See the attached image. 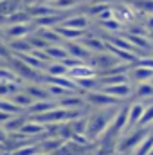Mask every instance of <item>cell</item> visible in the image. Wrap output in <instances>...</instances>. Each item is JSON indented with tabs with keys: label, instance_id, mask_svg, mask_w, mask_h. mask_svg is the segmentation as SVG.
<instances>
[{
	"label": "cell",
	"instance_id": "52a82bcc",
	"mask_svg": "<svg viewBox=\"0 0 153 155\" xmlns=\"http://www.w3.org/2000/svg\"><path fill=\"white\" fill-rule=\"evenodd\" d=\"M92 54H97V52H105L106 51V40H103L101 36H97V35H92V33H88L85 38L79 40Z\"/></svg>",
	"mask_w": 153,
	"mask_h": 155
},
{
	"label": "cell",
	"instance_id": "4dcf8cb0",
	"mask_svg": "<svg viewBox=\"0 0 153 155\" xmlns=\"http://www.w3.org/2000/svg\"><path fill=\"white\" fill-rule=\"evenodd\" d=\"M151 40H153V33H151Z\"/></svg>",
	"mask_w": 153,
	"mask_h": 155
},
{
	"label": "cell",
	"instance_id": "8992f818",
	"mask_svg": "<svg viewBox=\"0 0 153 155\" xmlns=\"http://www.w3.org/2000/svg\"><path fill=\"white\" fill-rule=\"evenodd\" d=\"M65 49H67L70 58H76L79 61H86L88 63V60L92 58V52L81 41H65Z\"/></svg>",
	"mask_w": 153,
	"mask_h": 155
},
{
	"label": "cell",
	"instance_id": "ac0fdd59",
	"mask_svg": "<svg viewBox=\"0 0 153 155\" xmlns=\"http://www.w3.org/2000/svg\"><path fill=\"white\" fill-rule=\"evenodd\" d=\"M33 22V16L29 15L27 9H20L16 13H13L11 16H7V25H16V24H29Z\"/></svg>",
	"mask_w": 153,
	"mask_h": 155
},
{
	"label": "cell",
	"instance_id": "7402d4cb",
	"mask_svg": "<svg viewBox=\"0 0 153 155\" xmlns=\"http://www.w3.org/2000/svg\"><path fill=\"white\" fill-rule=\"evenodd\" d=\"M25 123H27V121H25L22 116H13L11 121H7V123L4 124V128H5L7 134H15V132H20V128H22Z\"/></svg>",
	"mask_w": 153,
	"mask_h": 155
},
{
	"label": "cell",
	"instance_id": "1f68e13d",
	"mask_svg": "<svg viewBox=\"0 0 153 155\" xmlns=\"http://www.w3.org/2000/svg\"><path fill=\"white\" fill-rule=\"evenodd\" d=\"M151 85H153V79H151Z\"/></svg>",
	"mask_w": 153,
	"mask_h": 155
},
{
	"label": "cell",
	"instance_id": "6da1fadb",
	"mask_svg": "<svg viewBox=\"0 0 153 155\" xmlns=\"http://www.w3.org/2000/svg\"><path fill=\"white\" fill-rule=\"evenodd\" d=\"M119 108H99L96 114L86 119V137L88 139H96V137H101L103 134L108 132L112 121H114L115 114H117Z\"/></svg>",
	"mask_w": 153,
	"mask_h": 155
},
{
	"label": "cell",
	"instance_id": "8fae6325",
	"mask_svg": "<svg viewBox=\"0 0 153 155\" xmlns=\"http://www.w3.org/2000/svg\"><path fill=\"white\" fill-rule=\"evenodd\" d=\"M146 103H142V101H139V103H133V105H130V117H128V130H133V128H137V124H139V121L142 119L144 116V110H146Z\"/></svg>",
	"mask_w": 153,
	"mask_h": 155
},
{
	"label": "cell",
	"instance_id": "83f0119b",
	"mask_svg": "<svg viewBox=\"0 0 153 155\" xmlns=\"http://www.w3.org/2000/svg\"><path fill=\"white\" fill-rule=\"evenodd\" d=\"M20 2H22V5H29V4H31L33 0H20Z\"/></svg>",
	"mask_w": 153,
	"mask_h": 155
},
{
	"label": "cell",
	"instance_id": "5bb4252c",
	"mask_svg": "<svg viewBox=\"0 0 153 155\" xmlns=\"http://www.w3.org/2000/svg\"><path fill=\"white\" fill-rule=\"evenodd\" d=\"M20 134L25 135V137H31V135H40V134H45V124H41L38 121H27L22 128H20Z\"/></svg>",
	"mask_w": 153,
	"mask_h": 155
},
{
	"label": "cell",
	"instance_id": "e0dca14e",
	"mask_svg": "<svg viewBox=\"0 0 153 155\" xmlns=\"http://www.w3.org/2000/svg\"><path fill=\"white\" fill-rule=\"evenodd\" d=\"M36 35H40L49 45H61V43H65L63 38L54 29H36Z\"/></svg>",
	"mask_w": 153,
	"mask_h": 155
},
{
	"label": "cell",
	"instance_id": "cb8c5ba5",
	"mask_svg": "<svg viewBox=\"0 0 153 155\" xmlns=\"http://www.w3.org/2000/svg\"><path fill=\"white\" fill-rule=\"evenodd\" d=\"M151 124H153V101L146 107L144 116H142V119L139 121V124H137V126H141V128H150Z\"/></svg>",
	"mask_w": 153,
	"mask_h": 155
},
{
	"label": "cell",
	"instance_id": "f1b7e54d",
	"mask_svg": "<svg viewBox=\"0 0 153 155\" xmlns=\"http://www.w3.org/2000/svg\"><path fill=\"white\" fill-rule=\"evenodd\" d=\"M49 2H52V0H36V4H49Z\"/></svg>",
	"mask_w": 153,
	"mask_h": 155
},
{
	"label": "cell",
	"instance_id": "ba28073f",
	"mask_svg": "<svg viewBox=\"0 0 153 155\" xmlns=\"http://www.w3.org/2000/svg\"><path fill=\"white\" fill-rule=\"evenodd\" d=\"M54 31L63 38V41H79L81 38H85V36L90 33V31H79V29L67 27V25H63V24L56 25V27H54Z\"/></svg>",
	"mask_w": 153,
	"mask_h": 155
},
{
	"label": "cell",
	"instance_id": "d6a6232c",
	"mask_svg": "<svg viewBox=\"0 0 153 155\" xmlns=\"http://www.w3.org/2000/svg\"><path fill=\"white\" fill-rule=\"evenodd\" d=\"M0 2H2V0H0Z\"/></svg>",
	"mask_w": 153,
	"mask_h": 155
},
{
	"label": "cell",
	"instance_id": "4316f807",
	"mask_svg": "<svg viewBox=\"0 0 153 155\" xmlns=\"http://www.w3.org/2000/svg\"><path fill=\"white\" fill-rule=\"evenodd\" d=\"M11 114H7V112H4V110H0V126H4L7 121H11Z\"/></svg>",
	"mask_w": 153,
	"mask_h": 155
},
{
	"label": "cell",
	"instance_id": "ffe728a7",
	"mask_svg": "<svg viewBox=\"0 0 153 155\" xmlns=\"http://www.w3.org/2000/svg\"><path fill=\"white\" fill-rule=\"evenodd\" d=\"M63 139H47V141H41L38 146H40V152L41 153H50V152H58L61 146H63Z\"/></svg>",
	"mask_w": 153,
	"mask_h": 155
},
{
	"label": "cell",
	"instance_id": "9a60e30c",
	"mask_svg": "<svg viewBox=\"0 0 153 155\" xmlns=\"http://www.w3.org/2000/svg\"><path fill=\"white\" fill-rule=\"evenodd\" d=\"M9 99H11V101H13V103H15L16 107H20L22 110H27V108H29V107H31V105L34 103V99H33V97H31V96H29V94H27V92L24 90V88H22L20 92L13 94V96H11Z\"/></svg>",
	"mask_w": 153,
	"mask_h": 155
},
{
	"label": "cell",
	"instance_id": "277c9868",
	"mask_svg": "<svg viewBox=\"0 0 153 155\" xmlns=\"http://www.w3.org/2000/svg\"><path fill=\"white\" fill-rule=\"evenodd\" d=\"M92 18L85 13V11H77L74 15H70L69 18L63 20V25L72 27V29H79V31H90L92 29Z\"/></svg>",
	"mask_w": 153,
	"mask_h": 155
},
{
	"label": "cell",
	"instance_id": "7c38bea8",
	"mask_svg": "<svg viewBox=\"0 0 153 155\" xmlns=\"http://www.w3.org/2000/svg\"><path fill=\"white\" fill-rule=\"evenodd\" d=\"M58 108V101L56 99H43V101H34L25 112L33 114V116H40V114H45V112H50Z\"/></svg>",
	"mask_w": 153,
	"mask_h": 155
},
{
	"label": "cell",
	"instance_id": "9c48e42d",
	"mask_svg": "<svg viewBox=\"0 0 153 155\" xmlns=\"http://www.w3.org/2000/svg\"><path fill=\"white\" fill-rule=\"evenodd\" d=\"M67 76L72 78L74 81H79V79H86V78H96L97 76V72H96V69H94L92 65H88V63H81V65H77V67L69 69Z\"/></svg>",
	"mask_w": 153,
	"mask_h": 155
},
{
	"label": "cell",
	"instance_id": "30bf717a",
	"mask_svg": "<svg viewBox=\"0 0 153 155\" xmlns=\"http://www.w3.org/2000/svg\"><path fill=\"white\" fill-rule=\"evenodd\" d=\"M128 76L132 81H137L139 83H150L153 79V69H148V67H142V65H133L128 72Z\"/></svg>",
	"mask_w": 153,
	"mask_h": 155
},
{
	"label": "cell",
	"instance_id": "4fadbf2b",
	"mask_svg": "<svg viewBox=\"0 0 153 155\" xmlns=\"http://www.w3.org/2000/svg\"><path fill=\"white\" fill-rule=\"evenodd\" d=\"M45 52H47V56H49L50 61H63L65 58H69L65 43H61V45H49L45 49Z\"/></svg>",
	"mask_w": 153,
	"mask_h": 155
},
{
	"label": "cell",
	"instance_id": "2e32d148",
	"mask_svg": "<svg viewBox=\"0 0 153 155\" xmlns=\"http://www.w3.org/2000/svg\"><path fill=\"white\" fill-rule=\"evenodd\" d=\"M5 43L9 45L11 52H15V54H25V52H31V51H33V47H31V43H29L27 38L9 40V41H5Z\"/></svg>",
	"mask_w": 153,
	"mask_h": 155
},
{
	"label": "cell",
	"instance_id": "f546056e",
	"mask_svg": "<svg viewBox=\"0 0 153 155\" xmlns=\"http://www.w3.org/2000/svg\"><path fill=\"white\" fill-rule=\"evenodd\" d=\"M150 134H151V135H153V124H151V126H150Z\"/></svg>",
	"mask_w": 153,
	"mask_h": 155
},
{
	"label": "cell",
	"instance_id": "484cf974",
	"mask_svg": "<svg viewBox=\"0 0 153 155\" xmlns=\"http://www.w3.org/2000/svg\"><path fill=\"white\" fill-rule=\"evenodd\" d=\"M144 18H146V20H144L142 24L146 25V29H148L150 33H153V15H144Z\"/></svg>",
	"mask_w": 153,
	"mask_h": 155
},
{
	"label": "cell",
	"instance_id": "603a6c76",
	"mask_svg": "<svg viewBox=\"0 0 153 155\" xmlns=\"http://www.w3.org/2000/svg\"><path fill=\"white\" fill-rule=\"evenodd\" d=\"M151 150H153V135L151 134H148V137L137 146V150H135L132 155H150L151 153Z\"/></svg>",
	"mask_w": 153,
	"mask_h": 155
},
{
	"label": "cell",
	"instance_id": "44dd1931",
	"mask_svg": "<svg viewBox=\"0 0 153 155\" xmlns=\"http://www.w3.org/2000/svg\"><path fill=\"white\" fill-rule=\"evenodd\" d=\"M133 94L137 96V99H153V85L150 83H139L133 90Z\"/></svg>",
	"mask_w": 153,
	"mask_h": 155
},
{
	"label": "cell",
	"instance_id": "7a4b0ae2",
	"mask_svg": "<svg viewBox=\"0 0 153 155\" xmlns=\"http://www.w3.org/2000/svg\"><path fill=\"white\" fill-rule=\"evenodd\" d=\"M148 134H150V130L141 128V126H137L133 130H128V134H122V137L115 144L117 153H133L137 150V146L148 137Z\"/></svg>",
	"mask_w": 153,
	"mask_h": 155
},
{
	"label": "cell",
	"instance_id": "5b68a950",
	"mask_svg": "<svg viewBox=\"0 0 153 155\" xmlns=\"http://www.w3.org/2000/svg\"><path fill=\"white\" fill-rule=\"evenodd\" d=\"M99 90H103L105 94L112 96V97H117L119 101L121 99H128L130 96H133V90L135 87L132 83H121V85H108V87H101Z\"/></svg>",
	"mask_w": 153,
	"mask_h": 155
},
{
	"label": "cell",
	"instance_id": "3957f363",
	"mask_svg": "<svg viewBox=\"0 0 153 155\" xmlns=\"http://www.w3.org/2000/svg\"><path fill=\"white\" fill-rule=\"evenodd\" d=\"M85 101L86 105H94L96 108H108V107H115L119 103L117 97H112L108 94H105L103 90H92L85 94Z\"/></svg>",
	"mask_w": 153,
	"mask_h": 155
},
{
	"label": "cell",
	"instance_id": "836d02e7",
	"mask_svg": "<svg viewBox=\"0 0 153 155\" xmlns=\"http://www.w3.org/2000/svg\"><path fill=\"white\" fill-rule=\"evenodd\" d=\"M7 155H9V153H7Z\"/></svg>",
	"mask_w": 153,
	"mask_h": 155
},
{
	"label": "cell",
	"instance_id": "d4e9b609",
	"mask_svg": "<svg viewBox=\"0 0 153 155\" xmlns=\"http://www.w3.org/2000/svg\"><path fill=\"white\" fill-rule=\"evenodd\" d=\"M40 153V146L36 144H25L15 152H11V155H38Z\"/></svg>",
	"mask_w": 153,
	"mask_h": 155
},
{
	"label": "cell",
	"instance_id": "d6986e66",
	"mask_svg": "<svg viewBox=\"0 0 153 155\" xmlns=\"http://www.w3.org/2000/svg\"><path fill=\"white\" fill-rule=\"evenodd\" d=\"M69 69L61 63V61H49L47 69H45V74L50 78H58V76H67Z\"/></svg>",
	"mask_w": 153,
	"mask_h": 155
}]
</instances>
